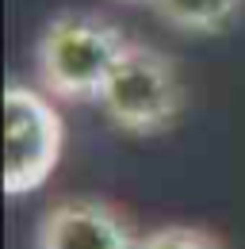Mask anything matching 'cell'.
<instances>
[{"label": "cell", "mask_w": 245, "mask_h": 249, "mask_svg": "<svg viewBox=\"0 0 245 249\" xmlns=\"http://www.w3.org/2000/svg\"><path fill=\"white\" fill-rule=\"evenodd\" d=\"M96 104L107 115V123L130 138L165 134L169 126H176L184 111V85L176 62L150 42L130 38Z\"/></svg>", "instance_id": "2"}, {"label": "cell", "mask_w": 245, "mask_h": 249, "mask_svg": "<svg viewBox=\"0 0 245 249\" xmlns=\"http://www.w3.org/2000/svg\"><path fill=\"white\" fill-rule=\"evenodd\" d=\"M35 249H138L130 222L104 199H61L38 218Z\"/></svg>", "instance_id": "4"}, {"label": "cell", "mask_w": 245, "mask_h": 249, "mask_svg": "<svg viewBox=\"0 0 245 249\" xmlns=\"http://www.w3.org/2000/svg\"><path fill=\"white\" fill-rule=\"evenodd\" d=\"M138 249H222V246L199 226H157L146 238H138Z\"/></svg>", "instance_id": "6"}, {"label": "cell", "mask_w": 245, "mask_h": 249, "mask_svg": "<svg viewBox=\"0 0 245 249\" xmlns=\"http://www.w3.org/2000/svg\"><path fill=\"white\" fill-rule=\"evenodd\" d=\"M126 42L130 38L104 16H54L35 38V73L42 92H50L61 104H96Z\"/></svg>", "instance_id": "1"}, {"label": "cell", "mask_w": 245, "mask_h": 249, "mask_svg": "<svg viewBox=\"0 0 245 249\" xmlns=\"http://www.w3.org/2000/svg\"><path fill=\"white\" fill-rule=\"evenodd\" d=\"M153 16L184 35H218L234 27L245 0H150Z\"/></svg>", "instance_id": "5"}, {"label": "cell", "mask_w": 245, "mask_h": 249, "mask_svg": "<svg viewBox=\"0 0 245 249\" xmlns=\"http://www.w3.org/2000/svg\"><path fill=\"white\" fill-rule=\"evenodd\" d=\"M122 4H150V0H122Z\"/></svg>", "instance_id": "7"}, {"label": "cell", "mask_w": 245, "mask_h": 249, "mask_svg": "<svg viewBox=\"0 0 245 249\" xmlns=\"http://www.w3.org/2000/svg\"><path fill=\"white\" fill-rule=\"evenodd\" d=\"M4 192L27 196L42 188L61 161L65 123H61L54 96L8 81L4 89Z\"/></svg>", "instance_id": "3"}]
</instances>
